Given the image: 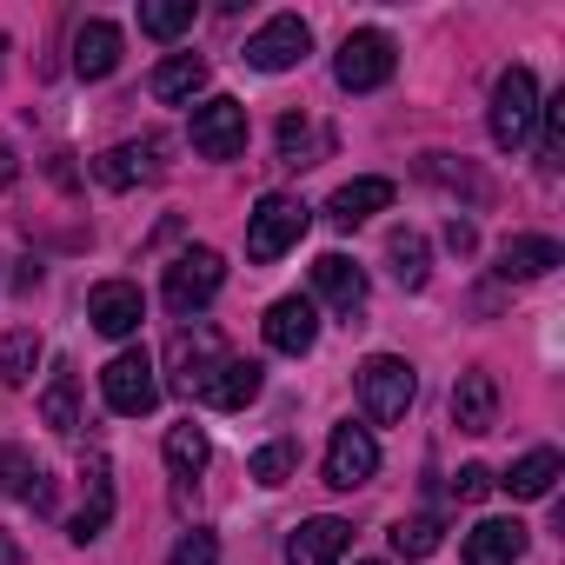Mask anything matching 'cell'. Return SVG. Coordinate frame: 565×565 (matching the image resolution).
<instances>
[{
	"mask_svg": "<svg viewBox=\"0 0 565 565\" xmlns=\"http://www.w3.org/2000/svg\"><path fill=\"white\" fill-rule=\"evenodd\" d=\"M307 200H294V193H266L253 213H246V259L253 266H273L279 253H294L300 239H307Z\"/></svg>",
	"mask_w": 565,
	"mask_h": 565,
	"instance_id": "1",
	"label": "cell"
},
{
	"mask_svg": "<svg viewBox=\"0 0 565 565\" xmlns=\"http://www.w3.org/2000/svg\"><path fill=\"white\" fill-rule=\"evenodd\" d=\"M360 399H366V419L373 426H399L419 399V373L399 360V353H373L360 366Z\"/></svg>",
	"mask_w": 565,
	"mask_h": 565,
	"instance_id": "2",
	"label": "cell"
},
{
	"mask_svg": "<svg viewBox=\"0 0 565 565\" xmlns=\"http://www.w3.org/2000/svg\"><path fill=\"white\" fill-rule=\"evenodd\" d=\"M532 127H539V81H532V67H505L492 81V147L519 153L532 140Z\"/></svg>",
	"mask_w": 565,
	"mask_h": 565,
	"instance_id": "3",
	"label": "cell"
},
{
	"mask_svg": "<svg viewBox=\"0 0 565 565\" xmlns=\"http://www.w3.org/2000/svg\"><path fill=\"white\" fill-rule=\"evenodd\" d=\"M226 360H233V353H226V340H220L213 327H180V333H173V347H167L173 393H186V399H206V386H213V373H220Z\"/></svg>",
	"mask_w": 565,
	"mask_h": 565,
	"instance_id": "4",
	"label": "cell"
},
{
	"mask_svg": "<svg viewBox=\"0 0 565 565\" xmlns=\"http://www.w3.org/2000/svg\"><path fill=\"white\" fill-rule=\"evenodd\" d=\"M393 67H399V54H393V41H386L380 28L347 34V41H340V54H333V81H340L347 94H373V87H386V81H393Z\"/></svg>",
	"mask_w": 565,
	"mask_h": 565,
	"instance_id": "5",
	"label": "cell"
},
{
	"mask_svg": "<svg viewBox=\"0 0 565 565\" xmlns=\"http://www.w3.org/2000/svg\"><path fill=\"white\" fill-rule=\"evenodd\" d=\"M100 393H107V406H114L120 419H147V413L160 406V380H153V360H147L140 347L114 353V360H107V373H100Z\"/></svg>",
	"mask_w": 565,
	"mask_h": 565,
	"instance_id": "6",
	"label": "cell"
},
{
	"mask_svg": "<svg viewBox=\"0 0 565 565\" xmlns=\"http://www.w3.org/2000/svg\"><path fill=\"white\" fill-rule=\"evenodd\" d=\"M220 279H226V259L213 253V246H186L173 266H167V307L186 320V313H200L213 294H220Z\"/></svg>",
	"mask_w": 565,
	"mask_h": 565,
	"instance_id": "7",
	"label": "cell"
},
{
	"mask_svg": "<svg viewBox=\"0 0 565 565\" xmlns=\"http://www.w3.org/2000/svg\"><path fill=\"white\" fill-rule=\"evenodd\" d=\"M307 47H313V28L300 21V14H273L253 41H246V67H259V74H287V67H300L307 61Z\"/></svg>",
	"mask_w": 565,
	"mask_h": 565,
	"instance_id": "8",
	"label": "cell"
},
{
	"mask_svg": "<svg viewBox=\"0 0 565 565\" xmlns=\"http://www.w3.org/2000/svg\"><path fill=\"white\" fill-rule=\"evenodd\" d=\"M239 147H246V107H239L233 94L200 100V107H193V153H206V160H233Z\"/></svg>",
	"mask_w": 565,
	"mask_h": 565,
	"instance_id": "9",
	"label": "cell"
},
{
	"mask_svg": "<svg viewBox=\"0 0 565 565\" xmlns=\"http://www.w3.org/2000/svg\"><path fill=\"white\" fill-rule=\"evenodd\" d=\"M380 472V439L366 433V426H333V439H327V486L333 492H353V486H366Z\"/></svg>",
	"mask_w": 565,
	"mask_h": 565,
	"instance_id": "10",
	"label": "cell"
},
{
	"mask_svg": "<svg viewBox=\"0 0 565 565\" xmlns=\"http://www.w3.org/2000/svg\"><path fill=\"white\" fill-rule=\"evenodd\" d=\"M266 347L273 353H313V340H320V313H313V300H300V294H287V300H273L266 307Z\"/></svg>",
	"mask_w": 565,
	"mask_h": 565,
	"instance_id": "11",
	"label": "cell"
},
{
	"mask_svg": "<svg viewBox=\"0 0 565 565\" xmlns=\"http://www.w3.org/2000/svg\"><path fill=\"white\" fill-rule=\"evenodd\" d=\"M87 320H94L107 340H127V333H140V320H147V300H140V287H134V279H100V287H94V300H87Z\"/></svg>",
	"mask_w": 565,
	"mask_h": 565,
	"instance_id": "12",
	"label": "cell"
},
{
	"mask_svg": "<svg viewBox=\"0 0 565 565\" xmlns=\"http://www.w3.org/2000/svg\"><path fill=\"white\" fill-rule=\"evenodd\" d=\"M347 545H353V525L333 519V512H320V519L294 525V539H287V565H340Z\"/></svg>",
	"mask_w": 565,
	"mask_h": 565,
	"instance_id": "13",
	"label": "cell"
},
{
	"mask_svg": "<svg viewBox=\"0 0 565 565\" xmlns=\"http://www.w3.org/2000/svg\"><path fill=\"white\" fill-rule=\"evenodd\" d=\"M313 294H320L333 313L353 320V313L366 307V273H360L347 253H320V259H313Z\"/></svg>",
	"mask_w": 565,
	"mask_h": 565,
	"instance_id": "14",
	"label": "cell"
},
{
	"mask_svg": "<svg viewBox=\"0 0 565 565\" xmlns=\"http://www.w3.org/2000/svg\"><path fill=\"white\" fill-rule=\"evenodd\" d=\"M452 426L459 433H492L499 426V380L492 373H459V386H452Z\"/></svg>",
	"mask_w": 565,
	"mask_h": 565,
	"instance_id": "15",
	"label": "cell"
},
{
	"mask_svg": "<svg viewBox=\"0 0 565 565\" xmlns=\"http://www.w3.org/2000/svg\"><path fill=\"white\" fill-rule=\"evenodd\" d=\"M552 266H565V253H558V239H545V233H519V239H505L499 246V279L512 287V279H545Z\"/></svg>",
	"mask_w": 565,
	"mask_h": 565,
	"instance_id": "16",
	"label": "cell"
},
{
	"mask_svg": "<svg viewBox=\"0 0 565 565\" xmlns=\"http://www.w3.org/2000/svg\"><path fill=\"white\" fill-rule=\"evenodd\" d=\"M525 552V525L519 519H479L466 532V565H519Z\"/></svg>",
	"mask_w": 565,
	"mask_h": 565,
	"instance_id": "17",
	"label": "cell"
},
{
	"mask_svg": "<svg viewBox=\"0 0 565 565\" xmlns=\"http://www.w3.org/2000/svg\"><path fill=\"white\" fill-rule=\"evenodd\" d=\"M107 519H114V466H107V459H94V466H87V505L74 512L67 539H74V545H94V539L107 532Z\"/></svg>",
	"mask_w": 565,
	"mask_h": 565,
	"instance_id": "18",
	"label": "cell"
},
{
	"mask_svg": "<svg viewBox=\"0 0 565 565\" xmlns=\"http://www.w3.org/2000/svg\"><path fill=\"white\" fill-rule=\"evenodd\" d=\"M114 67H120V28L114 21H87L74 34V74L81 81H107Z\"/></svg>",
	"mask_w": 565,
	"mask_h": 565,
	"instance_id": "19",
	"label": "cell"
},
{
	"mask_svg": "<svg viewBox=\"0 0 565 565\" xmlns=\"http://www.w3.org/2000/svg\"><path fill=\"white\" fill-rule=\"evenodd\" d=\"M386 206H393V180L366 173V180H347V186L333 193L327 220H333V226H360V220H373V213H386Z\"/></svg>",
	"mask_w": 565,
	"mask_h": 565,
	"instance_id": "20",
	"label": "cell"
},
{
	"mask_svg": "<svg viewBox=\"0 0 565 565\" xmlns=\"http://www.w3.org/2000/svg\"><path fill=\"white\" fill-rule=\"evenodd\" d=\"M160 140H147V147H107L100 160H94V173H100V186H114V193H127V186H140V180H153L160 173Z\"/></svg>",
	"mask_w": 565,
	"mask_h": 565,
	"instance_id": "21",
	"label": "cell"
},
{
	"mask_svg": "<svg viewBox=\"0 0 565 565\" xmlns=\"http://www.w3.org/2000/svg\"><path fill=\"white\" fill-rule=\"evenodd\" d=\"M200 87H206V54H167L153 67V100H167V107H186Z\"/></svg>",
	"mask_w": 565,
	"mask_h": 565,
	"instance_id": "22",
	"label": "cell"
},
{
	"mask_svg": "<svg viewBox=\"0 0 565 565\" xmlns=\"http://www.w3.org/2000/svg\"><path fill=\"white\" fill-rule=\"evenodd\" d=\"M259 386H266V366H259V360H226V366L213 373L206 399H213L220 413H239V406H253V399H259Z\"/></svg>",
	"mask_w": 565,
	"mask_h": 565,
	"instance_id": "23",
	"label": "cell"
},
{
	"mask_svg": "<svg viewBox=\"0 0 565 565\" xmlns=\"http://www.w3.org/2000/svg\"><path fill=\"white\" fill-rule=\"evenodd\" d=\"M558 472H565V466H558V452H552V446H539V452L512 459V472H505V479H492V486H505L512 499H545V492L558 486Z\"/></svg>",
	"mask_w": 565,
	"mask_h": 565,
	"instance_id": "24",
	"label": "cell"
},
{
	"mask_svg": "<svg viewBox=\"0 0 565 565\" xmlns=\"http://www.w3.org/2000/svg\"><path fill=\"white\" fill-rule=\"evenodd\" d=\"M386 259H393V279H399V287H413V294L426 287V273H433V266H426V233L393 226V233H386Z\"/></svg>",
	"mask_w": 565,
	"mask_h": 565,
	"instance_id": "25",
	"label": "cell"
},
{
	"mask_svg": "<svg viewBox=\"0 0 565 565\" xmlns=\"http://www.w3.org/2000/svg\"><path fill=\"white\" fill-rule=\"evenodd\" d=\"M41 419H47L54 433H74V426H81V380H74V366H54V380H47V393H41Z\"/></svg>",
	"mask_w": 565,
	"mask_h": 565,
	"instance_id": "26",
	"label": "cell"
},
{
	"mask_svg": "<svg viewBox=\"0 0 565 565\" xmlns=\"http://www.w3.org/2000/svg\"><path fill=\"white\" fill-rule=\"evenodd\" d=\"M167 472H173L180 486L206 472V433H200L193 419H180V426H167Z\"/></svg>",
	"mask_w": 565,
	"mask_h": 565,
	"instance_id": "27",
	"label": "cell"
},
{
	"mask_svg": "<svg viewBox=\"0 0 565 565\" xmlns=\"http://www.w3.org/2000/svg\"><path fill=\"white\" fill-rule=\"evenodd\" d=\"M34 366H41V333H34V327H14L8 340H0V380H8V386H28Z\"/></svg>",
	"mask_w": 565,
	"mask_h": 565,
	"instance_id": "28",
	"label": "cell"
},
{
	"mask_svg": "<svg viewBox=\"0 0 565 565\" xmlns=\"http://www.w3.org/2000/svg\"><path fill=\"white\" fill-rule=\"evenodd\" d=\"M140 28H147L153 41L186 34V28H193V0H140Z\"/></svg>",
	"mask_w": 565,
	"mask_h": 565,
	"instance_id": "29",
	"label": "cell"
},
{
	"mask_svg": "<svg viewBox=\"0 0 565 565\" xmlns=\"http://www.w3.org/2000/svg\"><path fill=\"white\" fill-rule=\"evenodd\" d=\"M294 466H300L294 439H273V446H259V452L246 459V479H259V486H287V479H294Z\"/></svg>",
	"mask_w": 565,
	"mask_h": 565,
	"instance_id": "30",
	"label": "cell"
},
{
	"mask_svg": "<svg viewBox=\"0 0 565 565\" xmlns=\"http://www.w3.org/2000/svg\"><path fill=\"white\" fill-rule=\"evenodd\" d=\"M327 140L313 134V120L307 114H287V120H279V160H287V167H313V153H320Z\"/></svg>",
	"mask_w": 565,
	"mask_h": 565,
	"instance_id": "31",
	"label": "cell"
},
{
	"mask_svg": "<svg viewBox=\"0 0 565 565\" xmlns=\"http://www.w3.org/2000/svg\"><path fill=\"white\" fill-rule=\"evenodd\" d=\"M439 539H446L439 519H399V525H393V552H399V558H433Z\"/></svg>",
	"mask_w": 565,
	"mask_h": 565,
	"instance_id": "32",
	"label": "cell"
},
{
	"mask_svg": "<svg viewBox=\"0 0 565 565\" xmlns=\"http://www.w3.org/2000/svg\"><path fill=\"white\" fill-rule=\"evenodd\" d=\"M539 120H545L539 167H545V173H558V167H565V94H558V100H545V107H539Z\"/></svg>",
	"mask_w": 565,
	"mask_h": 565,
	"instance_id": "33",
	"label": "cell"
},
{
	"mask_svg": "<svg viewBox=\"0 0 565 565\" xmlns=\"http://www.w3.org/2000/svg\"><path fill=\"white\" fill-rule=\"evenodd\" d=\"M167 565H220V539L193 525V532H186V539L173 545V558H167Z\"/></svg>",
	"mask_w": 565,
	"mask_h": 565,
	"instance_id": "34",
	"label": "cell"
},
{
	"mask_svg": "<svg viewBox=\"0 0 565 565\" xmlns=\"http://www.w3.org/2000/svg\"><path fill=\"white\" fill-rule=\"evenodd\" d=\"M28 472H34V466H28V452L0 439V492H21V486H28Z\"/></svg>",
	"mask_w": 565,
	"mask_h": 565,
	"instance_id": "35",
	"label": "cell"
},
{
	"mask_svg": "<svg viewBox=\"0 0 565 565\" xmlns=\"http://www.w3.org/2000/svg\"><path fill=\"white\" fill-rule=\"evenodd\" d=\"M486 492H492V472H486V466H459V472H452V499H466V505H479Z\"/></svg>",
	"mask_w": 565,
	"mask_h": 565,
	"instance_id": "36",
	"label": "cell"
},
{
	"mask_svg": "<svg viewBox=\"0 0 565 565\" xmlns=\"http://www.w3.org/2000/svg\"><path fill=\"white\" fill-rule=\"evenodd\" d=\"M21 499H28L34 512H54V479H47V472L34 466V472H28V486H21Z\"/></svg>",
	"mask_w": 565,
	"mask_h": 565,
	"instance_id": "37",
	"label": "cell"
},
{
	"mask_svg": "<svg viewBox=\"0 0 565 565\" xmlns=\"http://www.w3.org/2000/svg\"><path fill=\"white\" fill-rule=\"evenodd\" d=\"M446 246H452V253L466 259V253L479 246V233H472V220H459V213H452V220H446Z\"/></svg>",
	"mask_w": 565,
	"mask_h": 565,
	"instance_id": "38",
	"label": "cell"
},
{
	"mask_svg": "<svg viewBox=\"0 0 565 565\" xmlns=\"http://www.w3.org/2000/svg\"><path fill=\"white\" fill-rule=\"evenodd\" d=\"M14 173H21V160H14V147H8V140H0V193L14 186Z\"/></svg>",
	"mask_w": 565,
	"mask_h": 565,
	"instance_id": "39",
	"label": "cell"
},
{
	"mask_svg": "<svg viewBox=\"0 0 565 565\" xmlns=\"http://www.w3.org/2000/svg\"><path fill=\"white\" fill-rule=\"evenodd\" d=\"M0 565H21V545H14V532H0Z\"/></svg>",
	"mask_w": 565,
	"mask_h": 565,
	"instance_id": "40",
	"label": "cell"
},
{
	"mask_svg": "<svg viewBox=\"0 0 565 565\" xmlns=\"http://www.w3.org/2000/svg\"><path fill=\"white\" fill-rule=\"evenodd\" d=\"M366 565H380V558H366Z\"/></svg>",
	"mask_w": 565,
	"mask_h": 565,
	"instance_id": "41",
	"label": "cell"
}]
</instances>
